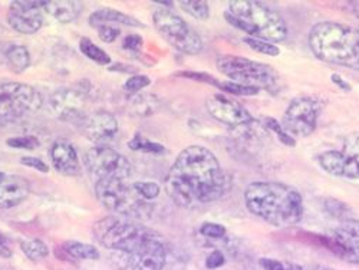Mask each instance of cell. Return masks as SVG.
<instances>
[{"label":"cell","instance_id":"cell-1","mask_svg":"<svg viewBox=\"0 0 359 270\" xmlns=\"http://www.w3.org/2000/svg\"><path fill=\"white\" fill-rule=\"evenodd\" d=\"M97 242L109 250L115 270H163L167 245L153 229L123 216H107L93 226Z\"/></svg>","mask_w":359,"mask_h":270},{"label":"cell","instance_id":"cell-2","mask_svg":"<svg viewBox=\"0 0 359 270\" xmlns=\"http://www.w3.org/2000/svg\"><path fill=\"white\" fill-rule=\"evenodd\" d=\"M230 190V178L217 157L201 145H190L178 154L165 178L168 197L183 208L210 204Z\"/></svg>","mask_w":359,"mask_h":270},{"label":"cell","instance_id":"cell-3","mask_svg":"<svg viewBox=\"0 0 359 270\" xmlns=\"http://www.w3.org/2000/svg\"><path fill=\"white\" fill-rule=\"evenodd\" d=\"M245 203L256 217L276 227L297 224L304 217V198L290 186L275 182H256L248 186Z\"/></svg>","mask_w":359,"mask_h":270},{"label":"cell","instance_id":"cell-4","mask_svg":"<svg viewBox=\"0 0 359 270\" xmlns=\"http://www.w3.org/2000/svg\"><path fill=\"white\" fill-rule=\"evenodd\" d=\"M309 46L322 62L359 71V29L339 22L316 23Z\"/></svg>","mask_w":359,"mask_h":270},{"label":"cell","instance_id":"cell-5","mask_svg":"<svg viewBox=\"0 0 359 270\" xmlns=\"http://www.w3.org/2000/svg\"><path fill=\"white\" fill-rule=\"evenodd\" d=\"M224 19L250 38L276 43L283 42L287 36L285 19L276 11L253 0L229 2Z\"/></svg>","mask_w":359,"mask_h":270},{"label":"cell","instance_id":"cell-6","mask_svg":"<svg viewBox=\"0 0 359 270\" xmlns=\"http://www.w3.org/2000/svg\"><path fill=\"white\" fill-rule=\"evenodd\" d=\"M95 196L104 208L134 220L147 219L151 208L134 186L127 184L124 180H98L95 182Z\"/></svg>","mask_w":359,"mask_h":270},{"label":"cell","instance_id":"cell-7","mask_svg":"<svg viewBox=\"0 0 359 270\" xmlns=\"http://www.w3.org/2000/svg\"><path fill=\"white\" fill-rule=\"evenodd\" d=\"M217 69L230 79V82L252 88L266 89L275 93L279 86L276 71L266 64L252 61L249 58L237 55H220L216 61Z\"/></svg>","mask_w":359,"mask_h":270},{"label":"cell","instance_id":"cell-8","mask_svg":"<svg viewBox=\"0 0 359 270\" xmlns=\"http://www.w3.org/2000/svg\"><path fill=\"white\" fill-rule=\"evenodd\" d=\"M157 32L178 52L197 55L203 50V39L182 18L167 8L157 9L153 15Z\"/></svg>","mask_w":359,"mask_h":270},{"label":"cell","instance_id":"cell-9","mask_svg":"<svg viewBox=\"0 0 359 270\" xmlns=\"http://www.w3.org/2000/svg\"><path fill=\"white\" fill-rule=\"evenodd\" d=\"M43 104L39 91L22 82H0V123L34 114Z\"/></svg>","mask_w":359,"mask_h":270},{"label":"cell","instance_id":"cell-10","mask_svg":"<svg viewBox=\"0 0 359 270\" xmlns=\"http://www.w3.org/2000/svg\"><path fill=\"white\" fill-rule=\"evenodd\" d=\"M83 164L88 173L95 178V182L98 180H124L127 182L133 171L131 163L126 156L105 145L94 147L86 151Z\"/></svg>","mask_w":359,"mask_h":270},{"label":"cell","instance_id":"cell-11","mask_svg":"<svg viewBox=\"0 0 359 270\" xmlns=\"http://www.w3.org/2000/svg\"><path fill=\"white\" fill-rule=\"evenodd\" d=\"M322 102L318 98H294L283 114L282 126L290 135L309 137L316 130L318 118L322 112Z\"/></svg>","mask_w":359,"mask_h":270},{"label":"cell","instance_id":"cell-12","mask_svg":"<svg viewBox=\"0 0 359 270\" xmlns=\"http://www.w3.org/2000/svg\"><path fill=\"white\" fill-rule=\"evenodd\" d=\"M323 243L345 262L359 264V220L345 219Z\"/></svg>","mask_w":359,"mask_h":270},{"label":"cell","instance_id":"cell-13","mask_svg":"<svg viewBox=\"0 0 359 270\" xmlns=\"http://www.w3.org/2000/svg\"><path fill=\"white\" fill-rule=\"evenodd\" d=\"M8 22L13 31L22 35H34L43 26V2L39 0H15L8 12Z\"/></svg>","mask_w":359,"mask_h":270},{"label":"cell","instance_id":"cell-14","mask_svg":"<svg viewBox=\"0 0 359 270\" xmlns=\"http://www.w3.org/2000/svg\"><path fill=\"white\" fill-rule=\"evenodd\" d=\"M205 108L216 121L231 128H238L253 123L250 112L241 102L224 94H215L208 97L205 100Z\"/></svg>","mask_w":359,"mask_h":270},{"label":"cell","instance_id":"cell-15","mask_svg":"<svg viewBox=\"0 0 359 270\" xmlns=\"http://www.w3.org/2000/svg\"><path fill=\"white\" fill-rule=\"evenodd\" d=\"M119 126L116 118L108 111H97L86 116L83 123V134L85 137L97 144V147H102L104 144L114 140L118 134Z\"/></svg>","mask_w":359,"mask_h":270},{"label":"cell","instance_id":"cell-16","mask_svg":"<svg viewBox=\"0 0 359 270\" xmlns=\"http://www.w3.org/2000/svg\"><path fill=\"white\" fill-rule=\"evenodd\" d=\"M50 160L57 173L64 175H78L81 171V164L78 153L72 142L68 140H56L50 147Z\"/></svg>","mask_w":359,"mask_h":270},{"label":"cell","instance_id":"cell-17","mask_svg":"<svg viewBox=\"0 0 359 270\" xmlns=\"http://www.w3.org/2000/svg\"><path fill=\"white\" fill-rule=\"evenodd\" d=\"M29 193H31V184L26 178L16 174H5L0 182V208L9 210L22 204Z\"/></svg>","mask_w":359,"mask_h":270},{"label":"cell","instance_id":"cell-18","mask_svg":"<svg viewBox=\"0 0 359 270\" xmlns=\"http://www.w3.org/2000/svg\"><path fill=\"white\" fill-rule=\"evenodd\" d=\"M318 161L327 174L349 180L359 178V167L352 164L342 151H326L318 157Z\"/></svg>","mask_w":359,"mask_h":270},{"label":"cell","instance_id":"cell-19","mask_svg":"<svg viewBox=\"0 0 359 270\" xmlns=\"http://www.w3.org/2000/svg\"><path fill=\"white\" fill-rule=\"evenodd\" d=\"M43 12H48L57 22L71 23L83 12V4L76 0H46L43 2Z\"/></svg>","mask_w":359,"mask_h":270},{"label":"cell","instance_id":"cell-20","mask_svg":"<svg viewBox=\"0 0 359 270\" xmlns=\"http://www.w3.org/2000/svg\"><path fill=\"white\" fill-rule=\"evenodd\" d=\"M108 23H118L123 26H130V27H144V23L140 22L137 18H133L131 15H127L121 11L111 9V8L98 9L89 16V25L95 29Z\"/></svg>","mask_w":359,"mask_h":270},{"label":"cell","instance_id":"cell-21","mask_svg":"<svg viewBox=\"0 0 359 270\" xmlns=\"http://www.w3.org/2000/svg\"><path fill=\"white\" fill-rule=\"evenodd\" d=\"M5 58L8 68L13 74H23L29 67H31V55H29L27 49L22 45L9 46Z\"/></svg>","mask_w":359,"mask_h":270},{"label":"cell","instance_id":"cell-22","mask_svg":"<svg viewBox=\"0 0 359 270\" xmlns=\"http://www.w3.org/2000/svg\"><path fill=\"white\" fill-rule=\"evenodd\" d=\"M64 250L71 257L81 260H98L101 257V253L95 246L82 242H67L64 245Z\"/></svg>","mask_w":359,"mask_h":270},{"label":"cell","instance_id":"cell-23","mask_svg":"<svg viewBox=\"0 0 359 270\" xmlns=\"http://www.w3.org/2000/svg\"><path fill=\"white\" fill-rule=\"evenodd\" d=\"M79 49L86 58H89L91 61H94L98 65L111 64V56L98 45H95L89 38H82L79 41Z\"/></svg>","mask_w":359,"mask_h":270},{"label":"cell","instance_id":"cell-24","mask_svg":"<svg viewBox=\"0 0 359 270\" xmlns=\"http://www.w3.org/2000/svg\"><path fill=\"white\" fill-rule=\"evenodd\" d=\"M20 249L25 256L32 262H41L49 256V248L39 238L25 240V242L20 243Z\"/></svg>","mask_w":359,"mask_h":270},{"label":"cell","instance_id":"cell-25","mask_svg":"<svg viewBox=\"0 0 359 270\" xmlns=\"http://www.w3.org/2000/svg\"><path fill=\"white\" fill-rule=\"evenodd\" d=\"M128 147H130V149H133V151H142V153H148V154H157L158 156V154L165 153L164 145L147 140L140 133H137L134 135V138L128 142Z\"/></svg>","mask_w":359,"mask_h":270},{"label":"cell","instance_id":"cell-26","mask_svg":"<svg viewBox=\"0 0 359 270\" xmlns=\"http://www.w3.org/2000/svg\"><path fill=\"white\" fill-rule=\"evenodd\" d=\"M180 8L197 20H207L210 18V6L204 0H183L180 2Z\"/></svg>","mask_w":359,"mask_h":270},{"label":"cell","instance_id":"cell-27","mask_svg":"<svg viewBox=\"0 0 359 270\" xmlns=\"http://www.w3.org/2000/svg\"><path fill=\"white\" fill-rule=\"evenodd\" d=\"M263 124H264L266 130H271L272 133H275L278 135V138H279V141L282 144H285L287 147H294L296 145L294 138L289 133H286V130L283 128V126L278 121L276 118H273V116H264L263 118Z\"/></svg>","mask_w":359,"mask_h":270},{"label":"cell","instance_id":"cell-28","mask_svg":"<svg viewBox=\"0 0 359 270\" xmlns=\"http://www.w3.org/2000/svg\"><path fill=\"white\" fill-rule=\"evenodd\" d=\"M342 154L356 167H359V134H349L342 145Z\"/></svg>","mask_w":359,"mask_h":270},{"label":"cell","instance_id":"cell-29","mask_svg":"<svg viewBox=\"0 0 359 270\" xmlns=\"http://www.w3.org/2000/svg\"><path fill=\"white\" fill-rule=\"evenodd\" d=\"M243 42L253 50L267 55V56H278L280 53V49L271 42H266L262 39H256V38H243Z\"/></svg>","mask_w":359,"mask_h":270},{"label":"cell","instance_id":"cell-30","mask_svg":"<svg viewBox=\"0 0 359 270\" xmlns=\"http://www.w3.org/2000/svg\"><path fill=\"white\" fill-rule=\"evenodd\" d=\"M220 89L223 93L229 95H241V97H253L259 94L257 88L241 85V83H234V82H222Z\"/></svg>","mask_w":359,"mask_h":270},{"label":"cell","instance_id":"cell-31","mask_svg":"<svg viewBox=\"0 0 359 270\" xmlns=\"http://www.w3.org/2000/svg\"><path fill=\"white\" fill-rule=\"evenodd\" d=\"M133 186L145 201L156 200L161 193V187L154 182H137Z\"/></svg>","mask_w":359,"mask_h":270},{"label":"cell","instance_id":"cell-32","mask_svg":"<svg viewBox=\"0 0 359 270\" xmlns=\"http://www.w3.org/2000/svg\"><path fill=\"white\" fill-rule=\"evenodd\" d=\"M8 145L19 149H35L41 145V141L34 135H23V137H12L8 140Z\"/></svg>","mask_w":359,"mask_h":270},{"label":"cell","instance_id":"cell-33","mask_svg":"<svg viewBox=\"0 0 359 270\" xmlns=\"http://www.w3.org/2000/svg\"><path fill=\"white\" fill-rule=\"evenodd\" d=\"M149 83H151V79L145 75H133L126 83H124V91L128 94H137L141 89L147 88Z\"/></svg>","mask_w":359,"mask_h":270},{"label":"cell","instance_id":"cell-34","mask_svg":"<svg viewBox=\"0 0 359 270\" xmlns=\"http://www.w3.org/2000/svg\"><path fill=\"white\" fill-rule=\"evenodd\" d=\"M200 233L208 238H223L227 234V229L222 224L207 222V223L201 224Z\"/></svg>","mask_w":359,"mask_h":270},{"label":"cell","instance_id":"cell-35","mask_svg":"<svg viewBox=\"0 0 359 270\" xmlns=\"http://www.w3.org/2000/svg\"><path fill=\"white\" fill-rule=\"evenodd\" d=\"M178 76H183V78H189V79H194V81H198V82H204V83H208V85H213L216 88L220 89L222 86V82L219 79H216L215 76L208 75L205 72H193V71H183V72H178L177 74Z\"/></svg>","mask_w":359,"mask_h":270},{"label":"cell","instance_id":"cell-36","mask_svg":"<svg viewBox=\"0 0 359 270\" xmlns=\"http://www.w3.org/2000/svg\"><path fill=\"white\" fill-rule=\"evenodd\" d=\"M121 35V29L116 26H109V25H104L101 27H98V36L102 42L105 43H112L116 41V38Z\"/></svg>","mask_w":359,"mask_h":270},{"label":"cell","instance_id":"cell-37","mask_svg":"<svg viewBox=\"0 0 359 270\" xmlns=\"http://www.w3.org/2000/svg\"><path fill=\"white\" fill-rule=\"evenodd\" d=\"M226 263V257L222 250H215L205 259V267L207 269H219Z\"/></svg>","mask_w":359,"mask_h":270},{"label":"cell","instance_id":"cell-38","mask_svg":"<svg viewBox=\"0 0 359 270\" xmlns=\"http://www.w3.org/2000/svg\"><path fill=\"white\" fill-rule=\"evenodd\" d=\"M142 45H144V41H142V36L140 35H128L123 41V48L131 52H140L142 49Z\"/></svg>","mask_w":359,"mask_h":270},{"label":"cell","instance_id":"cell-39","mask_svg":"<svg viewBox=\"0 0 359 270\" xmlns=\"http://www.w3.org/2000/svg\"><path fill=\"white\" fill-rule=\"evenodd\" d=\"M326 207H327V212L337 217H342L349 212V208L344 203L337 201V200H327Z\"/></svg>","mask_w":359,"mask_h":270},{"label":"cell","instance_id":"cell-40","mask_svg":"<svg viewBox=\"0 0 359 270\" xmlns=\"http://www.w3.org/2000/svg\"><path fill=\"white\" fill-rule=\"evenodd\" d=\"M20 163L26 167H31V168H35L41 173H48L49 171V167L48 164H45L41 158H36V157H31V156H26V157H22L20 158Z\"/></svg>","mask_w":359,"mask_h":270},{"label":"cell","instance_id":"cell-41","mask_svg":"<svg viewBox=\"0 0 359 270\" xmlns=\"http://www.w3.org/2000/svg\"><path fill=\"white\" fill-rule=\"evenodd\" d=\"M259 264L263 270H283L285 262L275 260V259H260Z\"/></svg>","mask_w":359,"mask_h":270},{"label":"cell","instance_id":"cell-42","mask_svg":"<svg viewBox=\"0 0 359 270\" xmlns=\"http://www.w3.org/2000/svg\"><path fill=\"white\" fill-rule=\"evenodd\" d=\"M283 270H337L332 267H326V266H301V264H296V263H289L285 262V269Z\"/></svg>","mask_w":359,"mask_h":270},{"label":"cell","instance_id":"cell-43","mask_svg":"<svg viewBox=\"0 0 359 270\" xmlns=\"http://www.w3.org/2000/svg\"><path fill=\"white\" fill-rule=\"evenodd\" d=\"M12 249L8 246V237L5 234L0 233V257L9 259L12 257Z\"/></svg>","mask_w":359,"mask_h":270},{"label":"cell","instance_id":"cell-44","mask_svg":"<svg viewBox=\"0 0 359 270\" xmlns=\"http://www.w3.org/2000/svg\"><path fill=\"white\" fill-rule=\"evenodd\" d=\"M331 79H332V82H334L335 85H338L341 89H344V91H351V85H349L341 75L334 74V75L331 76Z\"/></svg>","mask_w":359,"mask_h":270},{"label":"cell","instance_id":"cell-45","mask_svg":"<svg viewBox=\"0 0 359 270\" xmlns=\"http://www.w3.org/2000/svg\"><path fill=\"white\" fill-rule=\"evenodd\" d=\"M109 71H114V72H126V74H134V72H135V68L128 67V65H123V64H116V65L109 67Z\"/></svg>","mask_w":359,"mask_h":270},{"label":"cell","instance_id":"cell-46","mask_svg":"<svg viewBox=\"0 0 359 270\" xmlns=\"http://www.w3.org/2000/svg\"><path fill=\"white\" fill-rule=\"evenodd\" d=\"M348 6L355 13V16L359 19V2H348Z\"/></svg>","mask_w":359,"mask_h":270},{"label":"cell","instance_id":"cell-47","mask_svg":"<svg viewBox=\"0 0 359 270\" xmlns=\"http://www.w3.org/2000/svg\"><path fill=\"white\" fill-rule=\"evenodd\" d=\"M154 4H158V5H164V6H167V8H171L172 6V2H160V0H157V2H154Z\"/></svg>","mask_w":359,"mask_h":270},{"label":"cell","instance_id":"cell-48","mask_svg":"<svg viewBox=\"0 0 359 270\" xmlns=\"http://www.w3.org/2000/svg\"><path fill=\"white\" fill-rule=\"evenodd\" d=\"M5 177V173H2V171H0V182H2V178Z\"/></svg>","mask_w":359,"mask_h":270}]
</instances>
